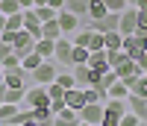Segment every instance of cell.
<instances>
[{
	"mask_svg": "<svg viewBox=\"0 0 147 126\" xmlns=\"http://www.w3.org/2000/svg\"><path fill=\"white\" fill-rule=\"evenodd\" d=\"M47 6H50L53 12H62L65 9V0H47Z\"/></svg>",
	"mask_w": 147,
	"mask_h": 126,
	"instance_id": "7bdbcfd3",
	"label": "cell"
},
{
	"mask_svg": "<svg viewBox=\"0 0 147 126\" xmlns=\"http://www.w3.org/2000/svg\"><path fill=\"white\" fill-rule=\"evenodd\" d=\"M21 126H41V123H38V120H32V117H30V120H24Z\"/></svg>",
	"mask_w": 147,
	"mask_h": 126,
	"instance_id": "7dc6e473",
	"label": "cell"
},
{
	"mask_svg": "<svg viewBox=\"0 0 147 126\" xmlns=\"http://www.w3.org/2000/svg\"><path fill=\"white\" fill-rule=\"evenodd\" d=\"M80 126H88V123H80Z\"/></svg>",
	"mask_w": 147,
	"mask_h": 126,
	"instance_id": "11a10c76",
	"label": "cell"
},
{
	"mask_svg": "<svg viewBox=\"0 0 147 126\" xmlns=\"http://www.w3.org/2000/svg\"><path fill=\"white\" fill-rule=\"evenodd\" d=\"M136 32L147 35V12H138V29H136Z\"/></svg>",
	"mask_w": 147,
	"mask_h": 126,
	"instance_id": "ab89813d",
	"label": "cell"
},
{
	"mask_svg": "<svg viewBox=\"0 0 147 126\" xmlns=\"http://www.w3.org/2000/svg\"><path fill=\"white\" fill-rule=\"evenodd\" d=\"M136 3H138V0H127V6H136Z\"/></svg>",
	"mask_w": 147,
	"mask_h": 126,
	"instance_id": "816d5d0a",
	"label": "cell"
},
{
	"mask_svg": "<svg viewBox=\"0 0 147 126\" xmlns=\"http://www.w3.org/2000/svg\"><path fill=\"white\" fill-rule=\"evenodd\" d=\"M56 73H59V70H56V62H53V59H44L30 76L35 79V85H50V82H56Z\"/></svg>",
	"mask_w": 147,
	"mask_h": 126,
	"instance_id": "3957f363",
	"label": "cell"
},
{
	"mask_svg": "<svg viewBox=\"0 0 147 126\" xmlns=\"http://www.w3.org/2000/svg\"><path fill=\"white\" fill-rule=\"evenodd\" d=\"M65 106L74 109V111H80L85 106V91H82V88H68V91H65Z\"/></svg>",
	"mask_w": 147,
	"mask_h": 126,
	"instance_id": "4fadbf2b",
	"label": "cell"
},
{
	"mask_svg": "<svg viewBox=\"0 0 147 126\" xmlns=\"http://www.w3.org/2000/svg\"><path fill=\"white\" fill-rule=\"evenodd\" d=\"M32 3H35V6H47V0H32Z\"/></svg>",
	"mask_w": 147,
	"mask_h": 126,
	"instance_id": "f907efd6",
	"label": "cell"
},
{
	"mask_svg": "<svg viewBox=\"0 0 147 126\" xmlns=\"http://www.w3.org/2000/svg\"><path fill=\"white\" fill-rule=\"evenodd\" d=\"M118 27H121V15H118V12H106L100 21H91V29H94V32H100V35L115 32Z\"/></svg>",
	"mask_w": 147,
	"mask_h": 126,
	"instance_id": "8992f818",
	"label": "cell"
},
{
	"mask_svg": "<svg viewBox=\"0 0 147 126\" xmlns=\"http://www.w3.org/2000/svg\"><path fill=\"white\" fill-rule=\"evenodd\" d=\"M136 62H138V68H141V73H144V70H147V50H144V53H141Z\"/></svg>",
	"mask_w": 147,
	"mask_h": 126,
	"instance_id": "ee69618b",
	"label": "cell"
},
{
	"mask_svg": "<svg viewBox=\"0 0 147 126\" xmlns=\"http://www.w3.org/2000/svg\"><path fill=\"white\" fill-rule=\"evenodd\" d=\"M56 21H59V27H62V32H65V35H74V32L80 29V18L74 15V12H68V9H62V12H59V15H56Z\"/></svg>",
	"mask_w": 147,
	"mask_h": 126,
	"instance_id": "30bf717a",
	"label": "cell"
},
{
	"mask_svg": "<svg viewBox=\"0 0 147 126\" xmlns=\"http://www.w3.org/2000/svg\"><path fill=\"white\" fill-rule=\"evenodd\" d=\"M118 126H138V117L132 115V111H127V115L121 117V123H118Z\"/></svg>",
	"mask_w": 147,
	"mask_h": 126,
	"instance_id": "f35d334b",
	"label": "cell"
},
{
	"mask_svg": "<svg viewBox=\"0 0 147 126\" xmlns=\"http://www.w3.org/2000/svg\"><path fill=\"white\" fill-rule=\"evenodd\" d=\"M50 109H53V115H59L62 109H68V106H65V97H62V100H50Z\"/></svg>",
	"mask_w": 147,
	"mask_h": 126,
	"instance_id": "60d3db41",
	"label": "cell"
},
{
	"mask_svg": "<svg viewBox=\"0 0 147 126\" xmlns=\"http://www.w3.org/2000/svg\"><path fill=\"white\" fill-rule=\"evenodd\" d=\"M121 123V115H115V111H109L106 106H103V120H100V126H118Z\"/></svg>",
	"mask_w": 147,
	"mask_h": 126,
	"instance_id": "836d02e7",
	"label": "cell"
},
{
	"mask_svg": "<svg viewBox=\"0 0 147 126\" xmlns=\"http://www.w3.org/2000/svg\"><path fill=\"white\" fill-rule=\"evenodd\" d=\"M106 109L115 111V115H121V117L129 111V109H127V100H106Z\"/></svg>",
	"mask_w": 147,
	"mask_h": 126,
	"instance_id": "83f0119b",
	"label": "cell"
},
{
	"mask_svg": "<svg viewBox=\"0 0 147 126\" xmlns=\"http://www.w3.org/2000/svg\"><path fill=\"white\" fill-rule=\"evenodd\" d=\"M53 62H59V65H68V68H71V62H74V41H71V35H62V38H56Z\"/></svg>",
	"mask_w": 147,
	"mask_h": 126,
	"instance_id": "277c9868",
	"label": "cell"
},
{
	"mask_svg": "<svg viewBox=\"0 0 147 126\" xmlns=\"http://www.w3.org/2000/svg\"><path fill=\"white\" fill-rule=\"evenodd\" d=\"M65 9L74 12L77 18H82V15H88V0H65Z\"/></svg>",
	"mask_w": 147,
	"mask_h": 126,
	"instance_id": "ffe728a7",
	"label": "cell"
},
{
	"mask_svg": "<svg viewBox=\"0 0 147 126\" xmlns=\"http://www.w3.org/2000/svg\"><path fill=\"white\" fill-rule=\"evenodd\" d=\"M124 59H127L124 50H106V62H109V68H118Z\"/></svg>",
	"mask_w": 147,
	"mask_h": 126,
	"instance_id": "f1b7e54d",
	"label": "cell"
},
{
	"mask_svg": "<svg viewBox=\"0 0 147 126\" xmlns=\"http://www.w3.org/2000/svg\"><path fill=\"white\" fill-rule=\"evenodd\" d=\"M50 106V94H47V85H32L27 88V97H24V109H44Z\"/></svg>",
	"mask_w": 147,
	"mask_h": 126,
	"instance_id": "6da1fadb",
	"label": "cell"
},
{
	"mask_svg": "<svg viewBox=\"0 0 147 126\" xmlns=\"http://www.w3.org/2000/svg\"><path fill=\"white\" fill-rule=\"evenodd\" d=\"M6 56H12V44H0V65H3Z\"/></svg>",
	"mask_w": 147,
	"mask_h": 126,
	"instance_id": "b9f144b4",
	"label": "cell"
},
{
	"mask_svg": "<svg viewBox=\"0 0 147 126\" xmlns=\"http://www.w3.org/2000/svg\"><path fill=\"white\" fill-rule=\"evenodd\" d=\"M0 85H3V70H0Z\"/></svg>",
	"mask_w": 147,
	"mask_h": 126,
	"instance_id": "db71d44e",
	"label": "cell"
},
{
	"mask_svg": "<svg viewBox=\"0 0 147 126\" xmlns=\"http://www.w3.org/2000/svg\"><path fill=\"white\" fill-rule=\"evenodd\" d=\"M121 44H124V35H121V29L103 35V47H106V50H121Z\"/></svg>",
	"mask_w": 147,
	"mask_h": 126,
	"instance_id": "d6986e66",
	"label": "cell"
},
{
	"mask_svg": "<svg viewBox=\"0 0 147 126\" xmlns=\"http://www.w3.org/2000/svg\"><path fill=\"white\" fill-rule=\"evenodd\" d=\"M0 12L9 18V15H15V12H24V9L18 6V0H0Z\"/></svg>",
	"mask_w": 147,
	"mask_h": 126,
	"instance_id": "4dcf8cb0",
	"label": "cell"
},
{
	"mask_svg": "<svg viewBox=\"0 0 147 126\" xmlns=\"http://www.w3.org/2000/svg\"><path fill=\"white\" fill-rule=\"evenodd\" d=\"M80 120L88 123V126H100V120H103V106H100V103H85V106L80 109Z\"/></svg>",
	"mask_w": 147,
	"mask_h": 126,
	"instance_id": "ba28073f",
	"label": "cell"
},
{
	"mask_svg": "<svg viewBox=\"0 0 147 126\" xmlns=\"http://www.w3.org/2000/svg\"><path fill=\"white\" fill-rule=\"evenodd\" d=\"M18 111H21V106H12V103H3V106H0V123H9L12 117L18 115Z\"/></svg>",
	"mask_w": 147,
	"mask_h": 126,
	"instance_id": "d4e9b609",
	"label": "cell"
},
{
	"mask_svg": "<svg viewBox=\"0 0 147 126\" xmlns=\"http://www.w3.org/2000/svg\"><path fill=\"white\" fill-rule=\"evenodd\" d=\"M6 29H12V32L24 29V12H15V15H9V18H6Z\"/></svg>",
	"mask_w": 147,
	"mask_h": 126,
	"instance_id": "4316f807",
	"label": "cell"
},
{
	"mask_svg": "<svg viewBox=\"0 0 147 126\" xmlns=\"http://www.w3.org/2000/svg\"><path fill=\"white\" fill-rule=\"evenodd\" d=\"M12 68H21V56H15V53L3 59V70H12Z\"/></svg>",
	"mask_w": 147,
	"mask_h": 126,
	"instance_id": "74e56055",
	"label": "cell"
},
{
	"mask_svg": "<svg viewBox=\"0 0 147 126\" xmlns=\"http://www.w3.org/2000/svg\"><path fill=\"white\" fill-rule=\"evenodd\" d=\"M103 3H106V9H109V12H118V15L127 9V0H103Z\"/></svg>",
	"mask_w": 147,
	"mask_h": 126,
	"instance_id": "d590c367",
	"label": "cell"
},
{
	"mask_svg": "<svg viewBox=\"0 0 147 126\" xmlns=\"http://www.w3.org/2000/svg\"><path fill=\"white\" fill-rule=\"evenodd\" d=\"M127 97H129V85L124 79H118L112 88H109V100H127Z\"/></svg>",
	"mask_w": 147,
	"mask_h": 126,
	"instance_id": "ac0fdd59",
	"label": "cell"
},
{
	"mask_svg": "<svg viewBox=\"0 0 147 126\" xmlns=\"http://www.w3.org/2000/svg\"><path fill=\"white\" fill-rule=\"evenodd\" d=\"M71 70H74V79H77V88H80V85H82V88L88 85V70H91L88 65H74Z\"/></svg>",
	"mask_w": 147,
	"mask_h": 126,
	"instance_id": "cb8c5ba5",
	"label": "cell"
},
{
	"mask_svg": "<svg viewBox=\"0 0 147 126\" xmlns=\"http://www.w3.org/2000/svg\"><path fill=\"white\" fill-rule=\"evenodd\" d=\"M127 109L136 115L138 120H147V97H138V94H129L127 97Z\"/></svg>",
	"mask_w": 147,
	"mask_h": 126,
	"instance_id": "8fae6325",
	"label": "cell"
},
{
	"mask_svg": "<svg viewBox=\"0 0 147 126\" xmlns=\"http://www.w3.org/2000/svg\"><path fill=\"white\" fill-rule=\"evenodd\" d=\"M35 15H38V21H41V23H47V21H53L59 12H53L50 6H35Z\"/></svg>",
	"mask_w": 147,
	"mask_h": 126,
	"instance_id": "1f68e13d",
	"label": "cell"
},
{
	"mask_svg": "<svg viewBox=\"0 0 147 126\" xmlns=\"http://www.w3.org/2000/svg\"><path fill=\"white\" fill-rule=\"evenodd\" d=\"M88 38H91V27H82V29H77V32L71 35L74 47H88Z\"/></svg>",
	"mask_w": 147,
	"mask_h": 126,
	"instance_id": "7402d4cb",
	"label": "cell"
},
{
	"mask_svg": "<svg viewBox=\"0 0 147 126\" xmlns=\"http://www.w3.org/2000/svg\"><path fill=\"white\" fill-rule=\"evenodd\" d=\"M88 68L97 70V73H106L109 70V62H106V50H97V53L88 56Z\"/></svg>",
	"mask_w": 147,
	"mask_h": 126,
	"instance_id": "9a60e30c",
	"label": "cell"
},
{
	"mask_svg": "<svg viewBox=\"0 0 147 126\" xmlns=\"http://www.w3.org/2000/svg\"><path fill=\"white\" fill-rule=\"evenodd\" d=\"M136 9H138V12H147V0H138V3H136Z\"/></svg>",
	"mask_w": 147,
	"mask_h": 126,
	"instance_id": "bcb514c9",
	"label": "cell"
},
{
	"mask_svg": "<svg viewBox=\"0 0 147 126\" xmlns=\"http://www.w3.org/2000/svg\"><path fill=\"white\" fill-rule=\"evenodd\" d=\"M3 100H6V85H0V106H3Z\"/></svg>",
	"mask_w": 147,
	"mask_h": 126,
	"instance_id": "c3c4849f",
	"label": "cell"
},
{
	"mask_svg": "<svg viewBox=\"0 0 147 126\" xmlns=\"http://www.w3.org/2000/svg\"><path fill=\"white\" fill-rule=\"evenodd\" d=\"M118 79H121V76H118V73H115L112 68H109V70L103 73V76H100V88H106V91H109V88H112V85H115Z\"/></svg>",
	"mask_w": 147,
	"mask_h": 126,
	"instance_id": "d6a6232c",
	"label": "cell"
},
{
	"mask_svg": "<svg viewBox=\"0 0 147 126\" xmlns=\"http://www.w3.org/2000/svg\"><path fill=\"white\" fill-rule=\"evenodd\" d=\"M106 12H109V9H106L103 0H88V18H91V21H100Z\"/></svg>",
	"mask_w": 147,
	"mask_h": 126,
	"instance_id": "44dd1931",
	"label": "cell"
},
{
	"mask_svg": "<svg viewBox=\"0 0 147 126\" xmlns=\"http://www.w3.org/2000/svg\"><path fill=\"white\" fill-rule=\"evenodd\" d=\"M18 6H21V9H35L32 0H18Z\"/></svg>",
	"mask_w": 147,
	"mask_h": 126,
	"instance_id": "f6af8a7d",
	"label": "cell"
},
{
	"mask_svg": "<svg viewBox=\"0 0 147 126\" xmlns=\"http://www.w3.org/2000/svg\"><path fill=\"white\" fill-rule=\"evenodd\" d=\"M82 120H80V111H74V109H62L56 115V120H53V126H80Z\"/></svg>",
	"mask_w": 147,
	"mask_h": 126,
	"instance_id": "5bb4252c",
	"label": "cell"
},
{
	"mask_svg": "<svg viewBox=\"0 0 147 126\" xmlns=\"http://www.w3.org/2000/svg\"><path fill=\"white\" fill-rule=\"evenodd\" d=\"M0 126H3V123H0Z\"/></svg>",
	"mask_w": 147,
	"mask_h": 126,
	"instance_id": "6f0895ef",
	"label": "cell"
},
{
	"mask_svg": "<svg viewBox=\"0 0 147 126\" xmlns=\"http://www.w3.org/2000/svg\"><path fill=\"white\" fill-rule=\"evenodd\" d=\"M53 50H56V41H50V38H38L35 41V53L41 59H53Z\"/></svg>",
	"mask_w": 147,
	"mask_h": 126,
	"instance_id": "e0dca14e",
	"label": "cell"
},
{
	"mask_svg": "<svg viewBox=\"0 0 147 126\" xmlns=\"http://www.w3.org/2000/svg\"><path fill=\"white\" fill-rule=\"evenodd\" d=\"M3 85L6 88H27V70H24V68L3 70Z\"/></svg>",
	"mask_w": 147,
	"mask_h": 126,
	"instance_id": "9c48e42d",
	"label": "cell"
},
{
	"mask_svg": "<svg viewBox=\"0 0 147 126\" xmlns=\"http://www.w3.org/2000/svg\"><path fill=\"white\" fill-rule=\"evenodd\" d=\"M138 126H147V120H138Z\"/></svg>",
	"mask_w": 147,
	"mask_h": 126,
	"instance_id": "f5cc1de1",
	"label": "cell"
},
{
	"mask_svg": "<svg viewBox=\"0 0 147 126\" xmlns=\"http://www.w3.org/2000/svg\"><path fill=\"white\" fill-rule=\"evenodd\" d=\"M62 27H59V21L53 18V21H47V23H41V38H50V41H56V38H62Z\"/></svg>",
	"mask_w": 147,
	"mask_h": 126,
	"instance_id": "2e32d148",
	"label": "cell"
},
{
	"mask_svg": "<svg viewBox=\"0 0 147 126\" xmlns=\"http://www.w3.org/2000/svg\"><path fill=\"white\" fill-rule=\"evenodd\" d=\"M3 29H6V15L0 12V32H3Z\"/></svg>",
	"mask_w": 147,
	"mask_h": 126,
	"instance_id": "681fc988",
	"label": "cell"
},
{
	"mask_svg": "<svg viewBox=\"0 0 147 126\" xmlns=\"http://www.w3.org/2000/svg\"><path fill=\"white\" fill-rule=\"evenodd\" d=\"M32 50H35V38H32L27 29H18L15 32V41H12V53L24 59V56H30Z\"/></svg>",
	"mask_w": 147,
	"mask_h": 126,
	"instance_id": "5b68a950",
	"label": "cell"
},
{
	"mask_svg": "<svg viewBox=\"0 0 147 126\" xmlns=\"http://www.w3.org/2000/svg\"><path fill=\"white\" fill-rule=\"evenodd\" d=\"M88 56H91L88 47H74V62H71V68H74V65H88Z\"/></svg>",
	"mask_w": 147,
	"mask_h": 126,
	"instance_id": "484cf974",
	"label": "cell"
},
{
	"mask_svg": "<svg viewBox=\"0 0 147 126\" xmlns=\"http://www.w3.org/2000/svg\"><path fill=\"white\" fill-rule=\"evenodd\" d=\"M121 35H132V32H136L138 29V9L136 6H127L124 12H121Z\"/></svg>",
	"mask_w": 147,
	"mask_h": 126,
	"instance_id": "52a82bcc",
	"label": "cell"
},
{
	"mask_svg": "<svg viewBox=\"0 0 147 126\" xmlns=\"http://www.w3.org/2000/svg\"><path fill=\"white\" fill-rule=\"evenodd\" d=\"M112 70L118 73L121 79H129V76H141V68H138V62H136V59H129V56H127L124 62H121L118 68H112Z\"/></svg>",
	"mask_w": 147,
	"mask_h": 126,
	"instance_id": "7c38bea8",
	"label": "cell"
},
{
	"mask_svg": "<svg viewBox=\"0 0 147 126\" xmlns=\"http://www.w3.org/2000/svg\"><path fill=\"white\" fill-rule=\"evenodd\" d=\"M56 85H62L65 91H68V88H77V79H74V70H71V73H56Z\"/></svg>",
	"mask_w": 147,
	"mask_h": 126,
	"instance_id": "f546056e",
	"label": "cell"
},
{
	"mask_svg": "<svg viewBox=\"0 0 147 126\" xmlns=\"http://www.w3.org/2000/svg\"><path fill=\"white\" fill-rule=\"evenodd\" d=\"M144 76H147V70H144Z\"/></svg>",
	"mask_w": 147,
	"mask_h": 126,
	"instance_id": "9f6ffc18",
	"label": "cell"
},
{
	"mask_svg": "<svg viewBox=\"0 0 147 126\" xmlns=\"http://www.w3.org/2000/svg\"><path fill=\"white\" fill-rule=\"evenodd\" d=\"M88 50H91V53H97V50H106V47H103V35L94 32V29H91V38H88Z\"/></svg>",
	"mask_w": 147,
	"mask_h": 126,
	"instance_id": "e575fe53",
	"label": "cell"
},
{
	"mask_svg": "<svg viewBox=\"0 0 147 126\" xmlns=\"http://www.w3.org/2000/svg\"><path fill=\"white\" fill-rule=\"evenodd\" d=\"M121 50L129 56V59H138L144 50H147V35L141 32H132V35H124V44H121Z\"/></svg>",
	"mask_w": 147,
	"mask_h": 126,
	"instance_id": "7a4b0ae2",
	"label": "cell"
},
{
	"mask_svg": "<svg viewBox=\"0 0 147 126\" xmlns=\"http://www.w3.org/2000/svg\"><path fill=\"white\" fill-rule=\"evenodd\" d=\"M41 62H44V59H41V56H38V53H35V50H32V53H30V56H24V59H21V68H24V70H27V73H32L35 68H38V65H41Z\"/></svg>",
	"mask_w": 147,
	"mask_h": 126,
	"instance_id": "603a6c76",
	"label": "cell"
},
{
	"mask_svg": "<svg viewBox=\"0 0 147 126\" xmlns=\"http://www.w3.org/2000/svg\"><path fill=\"white\" fill-rule=\"evenodd\" d=\"M47 94H50V100H62L65 97V88L56 85V82H50V85H47Z\"/></svg>",
	"mask_w": 147,
	"mask_h": 126,
	"instance_id": "8d00e7d4",
	"label": "cell"
}]
</instances>
